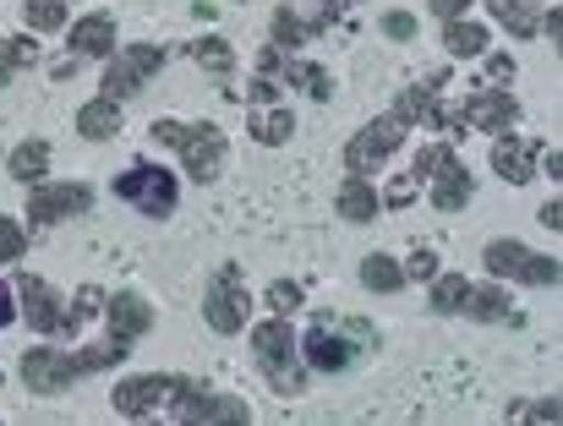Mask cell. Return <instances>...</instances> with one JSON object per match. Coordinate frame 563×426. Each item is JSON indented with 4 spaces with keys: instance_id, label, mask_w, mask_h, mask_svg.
Returning a JSON list of instances; mask_svg holds the SVG:
<instances>
[{
    "instance_id": "8992f818",
    "label": "cell",
    "mask_w": 563,
    "mask_h": 426,
    "mask_svg": "<svg viewBox=\"0 0 563 426\" xmlns=\"http://www.w3.org/2000/svg\"><path fill=\"white\" fill-rule=\"evenodd\" d=\"M115 198L132 203V209H143L148 218H165V213H176L181 187H176V176L159 170V165H132L126 176H115Z\"/></svg>"
},
{
    "instance_id": "d6a6232c",
    "label": "cell",
    "mask_w": 563,
    "mask_h": 426,
    "mask_svg": "<svg viewBox=\"0 0 563 426\" xmlns=\"http://www.w3.org/2000/svg\"><path fill=\"white\" fill-rule=\"evenodd\" d=\"M559 416H563L559 394H548L537 405H515V426H559Z\"/></svg>"
},
{
    "instance_id": "5bb4252c",
    "label": "cell",
    "mask_w": 563,
    "mask_h": 426,
    "mask_svg": "<svg viewBox=\"0 0 563 426\" xmlns=\"http://www.w3.org/2000/svg\"><path fill=\"white\" fill-rule=\"evenodd\" d=\"M88 209H93V192H88V187H71V181H60V187H33V198H27V224L49 229V224L77 218V213H88Z\"/></svg>"
},
{
    "instance_id": "8d00e7d4",
    "label": "cell",
    "mask_w": 563,
    "mask_h": 426,
    "mask_svg": "<svg viewBox=\"0 0 563 426\" xmlns=\"http://www.w3.org/2000/svg\"><path fill=\"white\" fill-rule=\"evenodd\" d=\"M383 33H388V38H410V33H416V16H410V11H388V16H383Z\"/></svg>"
},
{
    "instance_id": "484cf974",
    "label": "cell",
    "mask_w": 563,
    "mask_h": 426,
    "mask_svg": "<svg viewBox=\"0 0 563 426\" xmlns=\"http://www.w3.org/2000/svg\"><path fill=\"white\" fill-rule=\"evenodd\" d=\"M465 295H471V279H465V273H438V279H432V295H427V301H432V312L454 317V312L465 306Z\"/></svg>"
},
{
    "instance_id": "ee69618b",
    "label": "cell",
    "mask_w": 563,
    "mask_h": 426,
    "mask_svg": "<svg viewBox=\"0 0 563 426\" xmlns=\"http://www.w3.org/2000/svg\"><path fill=\"white\" fill-rule=\"evenodd\" d=\"M542 33H548V38H553V44H559V33H563V16H559V5H553V11H548V16H542Z\"/></svg>"
},
{
    "instance_id": "83f0119b",
    "label": "cell",
    "mask_w": 563,
    "mask_h": 426,
    "mask_svg": "<svg viewBox=\"0 0 563 426\" xmlns=\"http://www.w3.org/2000/svg\"><path fill=\"white\" fill-rule=\"evenodd\" d=\"M191 55H197V66H208L219 82H230L235 55H230V44H224V38H197V44H191Z\"/></svg>"
},
{
    "instance_id": "d590c367",
    "label": "cell",
    "mask_w": 563,
    "mask_h": 426,
    "mask_svg": "<svg viewBox=\"0 0 563 426\" xmlns=\"http://www.w3.org/2000/svg\"><path fill=\"white\" fill-rule=\"evenodd\" d=\"M246 104H279V77H252V88H246Z\"/></svg>"
},
{
    "instance_id": "ba28073f",
    "label": "cell",
    "mask_w": 563,
    "mask_h": 426,
    "mask_svg": "<svg viewBox=\"0 0 563 426\" xmlns=\"http://www.w3.org/2000/svg\"><path fill=\"white\" fill-rule=\"evenodd\" d=\"M482 262H487V273H498V279H520V284H559V257H542V251H531V246H520V240H493L487 251H482Z\"/></svg>"
},
{
    "instance_id": "44dd1931",
    "label": "cell",
    "mask_w": 563,
    "mask_h": 426,
    "mask_svg": "<svg viewBox=\"0 0 563 426\" xmlns=\"http://www.w3.org/2000/svg\"><path fill=\"white\" fill-rule=\"evenodd\" d=\"M487 38H493V33H487L482 22H465V16H460V22H443V44H449L454 60H476V55H487Z\"/></svg>"
},
{
    "instance_id": "1f68e13d",
    "label": "cell",
    "mask_w": 563,
    "mask_h": 426,
    "mask_svg": "<svg viewBox=\"0 0 563 426\" xmlns=\"http://www.w3.org/2000/svg\"><path fill=\"white\" fill-rule=\"evenodd\" d=\"M22 16H27V27L55 33V27L66 22V0H22Z\"/></svg>"
},
{
    "instance_id": "e0dca14e",
    "label": "cell",
    "mask_w": 563,
    "mask_h": 426,
    "mask_svg": "<svg viewBox=\"0 0 563 426\" xmlns=\"http://www.w3.org/2000/svg\"><path fill=\"white\" fill-rule=\"evenodd\" d=\"M66 44H71V60H110L115 55V16H104V11L82 16Z\"/></svg>"
},
{
    "instance_id": "7bdbcfd3",
    "label": "cell",
    "mask_w": 563,
    "mask_h": 426,
    "mask_svg": "<svg viewBox=\"0 0 563 426\" xmlns=\"http://www.w3.org/2000/svg\"><path fill=\"white\" fill-rule=\"evenodd\" d=\"M542 224H548V229H553V235H559V229H563V203H559V198H553V203H548V209H542Z\"/></svg>"
},
{
    "instance_id": "f1b7e54d",
    "label": "cell",
    "mask_w": 563,
    "mask_h": 426,
    "mask_svg": "<svg viewBox=\"0 0 563 426\" xmlns=\"http://www.w3.org/2000/svg\"><path fill=\"white\" fill-rule=\"evenodd\" d=\"M290 132H296V115H290V110H268V115H257V121H252V137H257L263 148L290 143Z\"/></svg>"
},
{
    "instance_id": "cb8c5ba5",
    "label": "cell",
    "mask_w": 563,
    "mask_h": 426,
    "mask_svg": "<svg viewBox=\"0 0 563 426\" xmlns=\"http://www.w3.org/2000/svg\"><path fill=\"white\" fill-rule=\"evenodd\" d=\"M460 312H465V317H482V323H515V306H509L504 290H476V284H471V295H465Z\"/></svg>"
},
{
    "instance_id": "f35d334b",
    "label": "cell",
    "mask_w": 563,
    "mask_h": 426,
    "mask_svg": "<svg viewBox=\"0 0 563 426\" xmlns=\"http://www.w3.org/2000/svg\"><path fill=\"white\" fill-rule=\"evenodd\" d=\"M487 82H515V60L509 55H487Z\"/></svg>"
},
{
    "instance_id": "d6986e66",
    "label": "cell",
    "mask_w": 563,
    "mask_h": 426,
    "mask_svg": "<svg viewBox=\"0 0 563 426\" xmlns=\"http://www.w3.org/2000/svg\"><path fill=\"white\" fill-rule=\"evenodd\" d=\"M170 394V378H159V372H137V378H126V383H115V411L121 416H148L159 400Z\"/></svg>"
},
{
    "instance_id": "8fae6325",
    "label": "cell",
    "mask_w": 563,
    "mask_h": 426,
    "mask_svg": "<svg viewBox=\"0 0 563 426\" xmlns=\"http://www.w3.org/2000/svg\"><path fill=\"white\" fill-rule=\"evenodd\" d=\"M77 378H82V367H77V356H66V350L38 345V350L22 356V383H27L33 394H66Z\"/></svg>"
},
{
    "instance_id": "b9f144b4",
    "label": "cell",
    "mask_w": 563,
    "mask_h": 426,
    "mask_svg": "<svg viewBox=\"0 0 563 426\" xmlns=\"http://www.w3.org/2000/svg\"><path fill=\"white\" fill-rule=\"evenodd\" d=\"M11 317H16V301H11V284L0 279V328H5Z\"/></svg>"
},
{
    "instance_id": "6da1fadb",
    "label": "cell",
    "mask_w": 563,
    "mask_h": 426,
    "mask_svg": "<svg viewBox=\"0 0 563 426\" xmlns=\"http://www.w3.org/2000/svg\"><path fill=\"white\" fill-rule=\"evenodd\" d=\"M148 137L181 154V165H187V176L197 187L219 181V170H224V132H219V126H208V121H202V126H187V121H154Z\"/></svg>"
},
{
    "instance_id": "4fadbf2b",
    "label": "cell",
    "mask_w": 563,
    "mask_h": 426,
    "mask_svg": "<svg viewBox=\"0 0 563 426\" xmlns=\"http://www.w3.org/2000/svg\"><path fill=\"white\" fill-rule=\"evenodd\" d=\"M296 350H301V367H312V372H345V367L356 361V350H362V345H351V339L323 317L307 339H296Z\"/></svg>"
},
{
    "instance_id": "2e32d148",
    "label": "cell",
    "mask_w": 563,
    "mask_h": 426,
    "mask_svg": "<svg viewBox=\"0 0 563 426\" xmlns=\"http://www.w3.org/2000/svg\"><path fill=\"white\" fill-rule=\"evenodd\" d=\"M104 323H110V339H121V345H137V339L154 328V306H148L143 295L121 290V295H110V301H104Z\"/></svg>"
},
{
    "instance_id": "5b68a950",
    "label": "cell",
    "mask_w": 563,
    "mask_h": 426,
    "mask_svg": "<svg viewBox=\"0 0 563 426\" xmlns=\"http://www.w3.org/2000/svg\"><path fill=\"white\" fill-rule=\"evenodd\" d=\"M11 295L22 301L16 312L27 317V328H38V334H77V328H82L77 306H66V301H60V295H55L44 279H33V273H22Z\"/></svg>"
},
{
    "instance_id": "7a4b0ae2",
    "label": "cell",
    "mask_w": 563,
    "mask_h": 426,
    "mask_svg": "<svg viewBox=\"0 0 563 426\" xmlns=\"http://www.w3.org/2000/svg\"><path fill=\"white\" fill-rule=\"evenodd\" d=\"M252 356L263 367V378L274 383V394H301L307 389V367H301V350H296V334L285 317H268L252 328Z\"/></svg>"
},
{
    "instance_id": "9a60e30c",
    "label": "cell",
    "mask_w": 563,
    "mask_h": 426,
    "mask_svg": "<svg viewBox=\"0 0 563 426\" xmlns=\"http://www.w3.org/2000/svg\"><path fill=\"white\" fill-rule=\"evenodd\" d=\"M443 82H449V71H432V77H421V82H410L405 93H399V104H394V115L405 121V126H443L449 121V110H438V93H443Z\"/></svg>"
},
{
    "instance_id": "603a6c76",
    "label": "cell",
    "mask_w": 563,
    "mask_h": 426,
    "mask_svg": "<svg viewBox=\"0 0 563 426\" xmlns=\"http://www.w3.org/2000/svg\"><path fill=\"white\" fill-rule=\"evenodd\" d=\"M334 209L345 213L351 224H367V218H377V192L367 187V176H351L345 187H340V198H334Z\"/></svg>"
},
{
    "instance_id": "30bf717a",
    "label": "cell",
    "mask_w": 563,
    "mask_h": 426,
    "mask_svg": "<svg viewBox=\"0 0 563 426\" xmlns=\"http://www.w3.org/2000/svg\"><path fill=\"white\" fill-rule=\"evenodd\" d=\"M405 132H410V126H405L394 110H388V115H377V121H367V126H362V132L345 143V170H351V176H367V170H377V165H383V159H388V154L405 143Z\"/></svg>"
},
{
    "instance_id": "60d3db41",
    "label": "cell",
    "mask_w": 563,
    "mask_h": 426,
    "mask_svg": "<svg viewBox=\"0 0 563 426\" xmlns=\"http://www.w3.org/2000/svg\"><path fill=\"white\" fill-rule=\"evenodd\" d=\"M427 5H432V11H438V16H443V22H460V16H465V5H471V0H427Z\"/></svg>"
},
{
    "instance_id": "74e56055",
    "label": "cell",
    "mask_w": 563,
    "mask_h": 426,
    "mask_svg": "<svg viewBox=\"0 0 563 426\" xmlns=\"http://www.w3.org/2000/svg\"><path fill=\"white\" fill-rule=\"evenodd\" d=\"M405 279H438V257L432 251H416L410 268H405Z\"/></svg>"
},
{
    "instance_id": "52a82bcc",
    "label": "cell",
    "mask_w": 563,
    "mask_h": 426,
    "mask_svg": "<svg viewBox=\"0 0 563 426\" xmlns=\"http://www.w3.org/2000/svg\"><path fill=\"white\" fill-rule=\"evenodd\" d=\"M170 55H165V44H126V49H115L110 55V71H104V99H132V93H143V82L165 66Z\"/></svg>"
},
{
    "instance_id": "ac0fdd59",
    "label": "cell",
    "mask_w": 563,
    "mask_h": 426,
    "mask_svg": "<svg viewBox=\"0 0 563 426\" xmlns=\"http://www.w3.org/2000/svg\"><path fill=\"white\" fill-rule=\"evenodd\" d=\"M542 148H548V143H520V137H498V143H493V170H498V176H504L509 187H526V181L537 176L531 165L542 159Z\"/></svg>"
},
{
    "instance_id": "277c9868",
    "label": "cell",
    "mask_w": 563,
    "mask_h": 426,
    "mask_svg": "<svg viewBox=\"0 0 563 426\" xmlns=\"http://www.w3.org/2000/svg\"><path fill=\"white\" fill-rule=\"evenodd\" d=\"M520 121V104L504 88H476L460 110H449V132H487V137H509V126Z\"/></svg>"
},
{
    "instance_id": "f6af8a7d",
    "label": "cell",
    "mask_w": 563,
    "mask_h": 426,
    "mask_svg": "<svg viewBox=\"0 0 563 426\" xmlns=\"http://www.w3.org/2000/svg\"><path fill=\"white\" fill-rule=\"evenodd\" d=\"M542 159H548V176H553V181H563V154H559V148H542Z\"/></svg>"
},
{
    "instance_id": "7c38bea8",
    "label": "cell",
    "mask_w": 563,
    "mask_h": 426,
    "mask_svg": "<svg viewBox=\"0 0 563 426\" xmlns=\"http://www.w3.org/2000/svg\"><path fill=\"white\" fill-rule=\"evenodd\" d=\"M427 187H432V209L454 213L471 203V170L460 165V154L449 148V143H438V154H432V170H427Z\"/></svg>"
},
{
    "instance_id": "3957f363",
    "label": "cell",
    "mask_w": 563,
    "mask_h": 426,
    "mask_svg": "<svg viewBox=\"0 0 563 426\" xmlns=\"http://www.w3.org/2000/svg\"><path fill=\"white\" fill-rule=\"evenodd\" d=\"M170 411L181 426H252V411L230 394H213L208 383H187V378H170Z\"/></svg>"
},
{
    "instance_id": "4dcf8cb0",
    "label": "cell",
    "mask_w": 563,
    "mask_h": 426,
    "mask_svg": "<svg viewBox=\"0 0 563 426\" xmlns=\"http://www.w3.org/2000/svg\"><path fill=\"white\" fill-rule=\"evenodd\" d=\"M285 71V82H301L312 99H329L334 93V82H329V71L323 66H307V60H290V66H279Z\"/></svg>"
},
{
    "instance_id": "836d02e7",
    "label": "cell",
    "mask_w": 563,
    "mask_h": 426,
    "mask_svg": "<svg viewBox=\"0 0 563 426\" xmlns=\"http://www.w3.org/2000/svg\"><path fill=\"white\" fill-rule=\"evenodd\" d=\"M22 257H27V229L11 213H0V262H22Z\"/></svg>"
},
{
    "instance_id": "ffe728a7",
    "label": "cell",
    "mask_w": 563,
    "mask_h": 426,
    "mask_svg": "<svg viewBox=\"0 0 563 426\" xmlns=\"http://www.w3.org/2000/svg\"><path fill=\"white\" fill-rule=\"evenodd\" d=\"M77 132L88 137V143H104V137H115L121 132V104L115 99H88L82 110H77Z\"/></svg>"
},
{
    "instance_id": "d4e9b609",
    "label": "cell",
    "mask_w": 563,
    "mask_h": 426,
    "mask_svg": "<svg viewBox=\"0 0 563 426\" xmlns=\"http://www.w3.org/2000/svg\"><path fill=\"white\" fill-rule=\"evenodd\" d=\"M362 284H367V290H377V295H394V290H405V268H399L394 257L373 251V257L362 262Z\"/></svg>"
},
{
    "instance_id": "9c48e42d",
    "label": "cell",
    "mask_w": 563,
    "mask_h": 426,
    "mask_svg": "<svg viewBox=\"0 0 563 426\" xmlns=\"http://www.w3.org/2000/svg\"><path fill=\"white\" fill-rule=\"evenodd\" d=\"M246 284H241V268L235 262H224L213 279H208V295H202V317H208V328L213 334H235V328H246Z\"/></svg>"
},
{
    "instance_id": "f546056e",
    "label": "cell",
    "mask_w": 563,
    "mask_h": 426,
    "mask_svg": "<svg viewBox=\"0 0 563 426\" xmlns=\"http://www.w3.org/2000/svg\"><path fill=\"white\" fill-rule=\"evenodd\" d=\"M38 60V44L33 38H0V88L22 71V66H33Z\"/></svg>"
},
{
    "instance_id": "e575fe53",
    "label": "cell",
    "mask_w": 563,
    "mask_h": 426,
    "mask_svg": "<svg viewBox=\"0 0 563 426\" xmlns=\"http://www.w3.org/2000/svg\"><path fill=\"white\" fill-rule=\"evenodd\" d=\"M268 306H274V317H290V312L301 306V284H296V279H279V284H268Z\"/></svg>"
},
{
    "instance_id": "ab89813d",
    "label": "cell",
    "mask_w": 563,
    "mask_h": 426,
    "mask_svg": "<svg viewBox=\"0 0 563 426\" xmlns=\"http://www.w3.org/2000/svg\"><path fill=\"white\" fill-rule=\"evenodd\" d=\"M93 312H104V290H77V317H93Z\"/></svg>"
},
{
    "instance_id": "4316f807",
    "label": "cell",
    "mask_w": 563,
    "mask_h": 426,
    "mask_svg": "<svg viewBox=\"0 0 563 426\" xmlns=\"http://www.w3.org/2000/svg\"><path fill=\"white\" fill-rule=\"evenodd\" d=\"M307 38H312V33H307V22H301L290 5H279V11H274V38H268V44L285 55V49H301Z\"/></svg>"
},
{
    "instance_id": "7402d4cb",
    "label": "cell",
    "mask_w": 563,
    "mask_h": 426,
    "mask_svg": "<svg viewBox=\"0 0 563 426\" xmlns=\"http://www.w3.org/2000/svg\"><path fill=\"white\" fill-rule=\"evenodd\" d=\"M5 170H11V181H22V187H38L44 181V170H49V143H22V148H11V159H5Z\"/></svg>"
}]
</instances>
